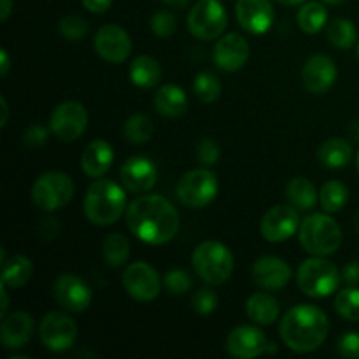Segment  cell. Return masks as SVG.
<instances>
[{
	"mask_svg": "<svg viewBox=\"0 0 359 359\" xmlns=\"http://www.w3.org/2000/svg\"><path fill=\"white\" fill-rule=\"evenodd\" d=\"M130 231L146 244L161 245L179 231V214L167 198L160 195H144L135 198L126 209Z\"/></svg>",
	"mask_w": 359,
	"mask_h": 359,
	"instance_id": "6da1fadb",
	"label": "cell"
},
{
	"mask_svg": "<svg viewBox=\"0 0 359 359\" xmlns=\"http://www.w3.org/2000/svg\"><path fill=\"white\" fill-rule=\"evenodd\" d=\"M280 339L294 353L319 349L330 332L328 316L314 305H297L280 321Z\"/></svg>",
	"mask_w": 359,
	"mask_h": 359,
	"instance_id": "7a4b0ae2",
	"label": "cell"
},
{
	"mask_svg": "<svg viewBox=\"0 0 359 359\" xmlns=\"http://www.w3.org/2000/svg\"><path fill=\"white\" fill-rule=\"evenodd\" d=\"M126 210V195L119 184L109 179H97L84 196V214L90 223L109 226L121 219Z\"/></svg>",
	"mask_w": 359,
	"mask_h": 359,
	"instance_id": "3957f363",
	"label": "cell"
},
{
	"mask_svg": "<svg viewBox=\"0 0 359 359\" xmlns=\"http://www.w3.org/2000/svg\"><path fill=\"white\" fill-rule=\"evenodd\" d=\"M191 265L196 276L210 286H221L233 273V255L224 244L207 241L196 245L191 255Z\"/></svg>",
	"mask_w": 359,
	"mask_h": 359,
	"instance_id": "277c9868",
	"label": "cell"
},
{
	"mask_svg": "<svg viewBox=\"0 0 359 359\" xmlns=\"http://www.w3.org/2000/svg\"><path fill=\"white\" fill-rule=\"evenodd\" d=\"M300 244L314 256L333 255L342 244L340 224L328 214H312L300 224Z\"/></svg>",
	"mask_w": 359,
	"mask_h": 359,
	"instance_id": "5b68a950",
	"label": "cell"
},
{
	"mask_svg": "<svg viewBox=\"0 0 359 359\" xmlns=\"http://www.w3.org/2000/svg\"><path fill=\"white\" fill-rule=\"evenodd\" d=\"M340 272L335 263L325 259V256L305 259L297 273V283L302 293L311 298H326L339 290Z\"/></svg>",
	"mask_w": 359,
	"mask_h": 359,
	"instance_id": "8992f818",
	"label": "cell"
},
{
	"mask_svg": "<svg viewBox=\"0 0 359 359\" xmlns=\"http://www.w3.org/2000/svg\"><path fill=\"white\" fill-rule=\"evenodd\" d=\"M74 196V181L63 172H46L39 175L32 188L35 207L44 212L63 209Z\"/></svg>",
	"mask_w": 359,
	"mask_h": 359,
	"instance_id": "52a82bcc",
	"label": "cell"
},
{
	"mask_svg": "<svg viewBox=\"0 0 359 359\" xmlns=\"http://www.w3.org/2000/svg\"><path fill=\"white\" fill-rule=\"evenodd\" d=\"M217 177L214 172L207 168H195V170L186 172L177 182V198L182 205L191 207V209H203L210 205L217 196Z\"/></svg>",
	"mask_w": 359,
	"mask_h": 359,
	"instance_id": "ba28073f",
	"label": "cell"
},
{
	"mask_svg": "<svg viewBox=\"0 0 359 359\" xmlns=\"http://www.w3.org/2000/svg\"><path fill=\"white\" fill-rule=\"evenodd\" d=\"M228 25L226 9L219 0H198L188 14V28L200 41L219 37Z\"/></svg>",
	"mask_w": 359,
	"mask_h": 359,
	"instance_id": "9c48e42d",
	"label": "cell"
},
{
	"mask_svg": "<svg viewBox=\"0 0 359 359\" xmlns=\"http://www.w3.org/2000/svg\"><path fill=\"white\" fill-rule=\"evenodd\" d=\"M88 128V111L83 104L69 100L55 107L49 118V130L63 142L77 140Z\"/></svg>",
	"mask_w": 359,
	"mask_h": 359,
	"instance_id": "30bf717a",
	"label": "cell"
},
{
	"mask_svg": "<svg viewBox=\"0 0 359 359\" xmlns=\"http://www.w3.org/2000/svg\"><path fill=\"white\" fill-rule=\"evenodd\" d=\"M39 339L46 349L65 353L77 339L76 321L63 312H49L39 326Z\"/></svg>",
	"mask_w": 359,
	"mask_h": 359,
	"instance_id": "8fae6325",
	"label": "cell"
},
{
	"mask_svg": "<svg viewBox=\"0 0 359 359\" xmlns=\"http://www.w3.org/2000/svg\"><path fill=\"white\" fill-rule=\"evenodd\" d=\"M123 286L133 300L153 302L160 294L161 280L149 263L135 262L126 266L123 273Z\"/></svg>",
	"mask_w": 359,
	"mask_h": 359,
	"instance_id": "7c38bea8",
	"label": "cell"
},
{
	"mask_svg": "<svg viewBox=\"0 0 359 359\" xmlns=\"http://www.w3.org/2000/svg\"><path fill=\"white\" fill-rule=\"evenodd\" d=\"M53 297L62 309L69 312H83L93 300L91 287L76 273H63L53 284Z\"/></svg>",
	"mask_w": 359,
	"mask_h": 359,
	"instance_id": "4fadbf2b",
	"label": "cell"
},
{
	"mask_svg": "<svg viewBox=\"0 0 359 359\" xmlns=\"http://www.w3.org/2000/svg\"><path fill=\"white\" fill-rule=\"evenodd\" d=\"M300 228V216L297 207L276 205L263 216L262 219V237L269 242H284L297 233Z\"/></svg>",
	"mask_w": 359,
	"mask_h": 359,
	"instance_id": "5bb4252c",
	"label": "cell"
},
{
	"mask_svg": "<svg viewBox=\"0 0 359 359\" xmlns=\"http://www.w3.org/2000/svg\"><path fill=\"white\" fill-rule=\"evenodd\" d=\"M95 51L109 63H123L132 53V41L125 28L118 25H105L93 39Z\"/></svg>",
	"mask_w": 359,
	"mask_h": 359,
	"instance_id": "9a60e30c",
	"label": "cell"
},
{
	"mask_svg": "<svg viewBox=\"0 0 359 359\" xmlns=\"http://www.w3.org/2000/svg\"><path fill=\"white\" fill-rule=\"evenodd\" d=\"M235 14L241 27L255 35L266 34L276 20V11L270 0H238Z\"/></svg>",
	"mask_w": 359,
	"mask_h": 359,
	"instance_id": "2e32d148",
	"label": "cell"
},
{
	"mask_svg": "<svg viewBox=\"0 0 359 359\" xmlns=\"http://www.w3.org/2000/svg\"><path fill=\"white\" fill-rule=\"evenodd\" d=\"M226 349L233 358L252 359L269 351V340L259 328L244 325L231 330L226 340Z\"/></svg>",
	"mask_w": 359,
	"mask_h": 359,
	"instance_id": "e0dca14e",
	"label": "cell"
},
{
	"mask_svg": "<svg viewBox=\"0 0 359 359\" xmlns=\"http://www.w3.org/2000/svg\"><path fill=\"white\" fill-rule=\"evenodd\" d=\"M290 265L277 256H263L252 265L251 279L258 287L266 291H279L291 280Z\"/></svg>",
	"mask_w": 359,
	"mask_h": 359,
	"instance_id": "ac0fdd59",
	"label": "cell"
},
{
	"mask_svg": "<svg viewBox=\"0 0 359 359\" xmlns=\"http://www.w3.org/2000/svg\"><path fill=\"white\" fill-rule=\"evenodd\" d=\"M339 70L335 62L326 55H314L305 62L302 79L305 88L314 95H323L335 84Z\"/></svg>",
	"mask_w": 359,
	"mask_h": 359,
	"instance_id": "d6986e66",
	"label": "cell"
},
{
	"mask_svg": "<svg viewBox=\"0 0 359 359\" xmlns=\"http://www.w3.org/2000/svg\"><path fill=\"white\" fill-rule=\"evenodd\" d=\"M119 177H121L123 186L130 193L149 191L156 184V165L149 158L132 156L123 163L121 170H119Z\"/></svg>",
	"mask_w": 359,
	"mask_h": 359,
	"instance_id": "ffe728a7",
	"label": "cell"
},
{
	"mask_svg": "<svg viewBox=\"0 0 359 359\" xmlns=\"http://www.w3.org/2000/svg\"><path fill=\"white\" fill-rule=\"evenodd\" d=\"M249 44L242 35L228 34L217 41L214 48V62L221 70L237 72L248 63Z\"/></svg>",
	"mask_w": 359,
	"mask_h": 359,
	"instance_id": "44dd1931",
	"label": "cell"
},
{
	"mask_svg": "<svg viewBox=\"0 0 359 359\" xmlns=\"http://www.w3.org/2000/svg\"><path fill=\"white\" fill-rule=\"evenodd\" d=\"M34 335V319L28 312L6 316L0 326V340L6 349H21Z\"/></svg>",
	"mask_w": 359,
	"mask_h": 359,
	"instance_id": "7402d4cb",
	"label": "cell"
},
{
	"mask_svg": "<svg viewBox=\"0 0 359 359\" xmlns=\"http://www.w3.org/2000/svg\"><path fill=\"white\" fill-rule=\"evenodd\" d=\"M114 161V151L112 146L105 140H93L84 147L81 154V168L88 177L98 179L107 174Z\"/></svg>",
	"mask_w": 359,
	"mask_h": 359,
	"instance_id": "603a6c76",
	"label": "cell"
},
{
	"mask_svg": "<svg viewBox=\"0 0 359 359\" xmlns=\"http://www.w3.org/2000/svg\"><path fill=\"white\" fill-rule=\"evenodd\" d=\"M154 109L165 118H181L188 109L186 91L179 88L177 84H165L154 95Z\"/></svg>",
	"mask_w": 359,
	"mask_h": 359,
	"instance_id": "cb8c5ba5",
	"label": "cell"
},
{
	"mask_svg": "<svg viewBox=\"0 0 359 359\" xmlns=\"http://www.w3.org/2000/svg\"><path fill=\"white\" fill-rule=\"evenodd\" d=\"M245 312H248L249 319L258 325L269 326L277 321L280 314L279 302L269 293H255L249 297L248 304H245Z\"/></svg>",
	"mask_w": 359,
	"mask_h": 359,
	"instance_id": "d4e9b609",
	"label": "cell"
},
{
	"mask_svg": "<svg viewBox=\"0 0 359 359\" xmlns=\"http://www.w3.org/2000/svg\"><path fill=\"white\" fill-rule=\"evenodd\" d=\"M161 65L151 56H137L130 65V79L139 88H154L161 81Z\"/></svg>",
	"mask_w": 359,
	"mask_h": 359,
	"instance_id": "484cf974",
	"label": "cell"
},
{
	"mask_svg": "<svg viewBox=\"0 0 359 359\" xmlns=\"http://www.w3.org/2000/svg\"><path fill=\"white\" fill-rule=\"evenodd\" d=\"M318 158L325 167L344 168L353 158V147L347 140L333 137V139L323 142V146L318 151Z\"/></svg>",
	"mask_w": 359,
	"mask_h": 359,
	"instance_id": "4316f807",
	"label": "cell"
},
{
	"mask_svg": "<svg viewBox=\"0 0 359 359\" xmlns=\"http://www.w3.org/2000/svg\"><path fill=\"white\" fill-rule=\"evenodd\" d=\"M34 266L27 256L16 255L9 259L2 262V284H6L11 290L25 286L30 280Z\"/></svg>",
	"mask_w": 359,
	"mask_h": 359,
	"instance_id": "83f0119b",
	"label": "cell"
},
{
	"mask_svg": "<svg viewBox=\"0 0 359 359\" xmlns=\"http://www.w3.org/2000/svg\"><path fill=\"white\" fill-rule=\"evenodd\" d=\"M286 196L298 210H311L318 203V189L305 177L291 179L286 186Z\"/></svg>",
	"mask_w": 359,
	"mask_h": 359,
	"instance_id": "f1b7e54d",
	"label": "cell"
},
{
	"mask_svg": "<svg viewBox=\"0 0 359 359\" xmlns=\"http://www.w3.org/2000/svg\"><path fill=\"white\" fill-rule=\"evenodd\" d=\"M328 21V11L321 2H307L298 11V27L309 35L319 34Z\"/></svg>",
	"mask_w": 359,
	"mask_h": 359,
	"instance_id": "f546056e",
	"label": "cell"
},
{
	"mask_svg": "<svg viewBox=\"0 0 359 359\" xmlns=\"http://www.w3.org/2000/svg\"><path fill=\"white\" fill-rule=\"evenodd\" d=\"M319 200H321V205L326 212H339L349 202V189L344 182L330 181L323 186Z\"/></svg>",
	"mask_w": 359,
	"mask_h": 359,
	"instance_id": "4dcf8cb0",
	"label": "cell"
},
{
	"mask_svg": "<svg viewBox=\"0 0 359 359\" xmlns=\"http://www.w3.org/2000/svg\"><path fill=\"white\" fill-rule=\"evenodd\" d=\"M326 37L332 42L335 48L340 49H351L354 44H356L358 39V30L354 27L353 21L349 20H335L328 25L326 28Z\"/></svg>",
	"mask_w": 359,
	"mask_h": 359,
	"instance_id": "1f68e13d",
	"label": "cell"
},
{
	"mask_svg": "<svg viewBox=\"0 0 359 359\" xmlns=\"http://www.w3.org/2000/svg\"><path fill=\"white\" fill-rule=\"evenodd\" d=\"M104 258L109 266H119L130 258V242L125 235L111 233L104 241Z\"/></svg>",
	"mask_w": 359,
	"mask_h": 359,
	"instance_id": "d6a6232c",
	"label": "cell"
},
{
	"mask_svg": "<svg viewBox=\"0 0 359 359\" xmlns=\"http://www.w3.org/2000/svg\"><path fill=\"white\" fill-rule=\"evenodd\" d=\"M154 135V125L149 116L133 114L125 125V137L132 144H144Z\"/></svg>",
	"mask_w": 359,
	"mask_h": 359,
	"instance_id": "836d02e7",
	"label": "cell"
},
{
	"mask_svg": "<svg viewBox=\"0 0 359 359\" xmlns=\"http://www.w3.org/2000/svg\"><path fill=\"white\" fill-rule=\"evenodd\" d=\"M193 90H195V95L203 104H212L219 98L221 91H223V84H221L219 77L214 76V74L202 72L195 77Z\"/></svg>",
	"mask_w": 359,
	"mask_h": 359,
	"instance_id": "e575fe53",
	"label": "cell"
},
{
	"mask_svg": "<svg viewBox=\"0 0 359 359\" xmlns=\"http://www.w3.org/2000/svg\"><path fill=\"white\" fill-rule=\"evenodd\" d=\"M335 311L346 321H359V287L349 286L339 291L335 298Z\"/></svg>",
	"mask_w": 359,
	"mask_h": 359,
	"instance_id": "d590c367",
	"label": "cell"
},
{
	"mask_svg": "<svg viewBox=\"0 0 359 359\" xmlns=\"http://www.w3.org/2000/svg\"><path fill=\"white\" fill-rule=\"evenodd\" d=\"M163 286L168 293L172 294H184L191 290L193 279L186 270L174 269L170 272L165 273L163 277Z\"/></svg>",
	"mask_w": 359,
	"mask_h": 359,
	"instance_id": "8d00e7d4",
	"label": "cell"
},
{
	"mask_svg": "<svg viewBox=\"0 0 359 359\" xmlns=\"http://www.w3.org/2000/svg\"><path fill=\"white\" fill-rule=\"evenodd\" d=\"M60 34L67 39V41H81V39L86 37L88 34V23L86 20H83L81 16L76 14H70V16L62 18L60 21Z\"/></svg>",
	"mask_w": 359,
	"mask_h": 359,
	"instance_id": "74e56055",
	"label": "cell"
},
{
	"mask_svg": "<svg viewBox=\"0 0 359 359\" xmlns=\"http://www.w3.org/2000/svg\"><path fill=\"white\" fill-rule=\"evenodd\" d=\"M151 30H153L156 37L167 39L174 35V32L177 30V20L168 11H160V13H156L151 18Z\"/></svg>",
	"mask_w": 359,
	"mask_h": 359,
	"instance_id": "f35d334b",
	"label": "cell"
},
{
	"mask_svg": "<svg viewBox=\"0 0 359 359\" xmlns=\"http://www.w3.org/2000/svg\"><path fill=\"white\" fill-rule=\"evenodd\" d=\"M217 304H219L217 294L212 290H209V287H202V290H198L193 294V309L202 316L212 314L217 309Z\"/></svg>",
	"mask_w": 359,
	"mask_h": 359,
	"instance_id": "ab89813d",
	"label": "cell"
},
{
	"mask_svg": "<svg viewBox=\"0 0 359 359\" xmlns=\"http://www.w3.org/2000/svg\"><path fill=\"white\" fill-rule=\"evenodd\" d=\"M219 146L212 139H202L196 144V158L203 167H212L219 161Z\"/></svg>",
	"mask_w": 359,
	"mask_h": 359,
	"instance_id": "60d3db41",
	"label": "cell"
},
{
	"mask_svg": "<svg viewBox=\"0 0 359 359\" xmlns=\"http://www.w3.org/2000/svg\"><path fill=\"white\" fill-rule=\"evenodd\" d=\"M340 356L349 359H359V333H344L339 340Z\"/></svg>",
	"mask_w": 359,
	"mask_h": 359,
	"instance_id": "b9f144b4",
	"label": "cell"
},
{
	"mask_svg": "<svg viewBox=\"0 0 359 359\" xmlns=\"http://www.w3.org/2000/svg\"><path fill=\"white\" fill-rule=\"evenodd\" d=\"M48 142V130L42 128V126L34 125L28 130H25L23 133V144L25 146L32 147V149H37V147L44 146Z\"/></svg>",
	"mask_w": 359,
	"mask_h": 359,
	"instance_id": "7bdbcfd3",
	"label": "cell"
},
{
	"mask_svg": "<svg viewBox=\"0 0 359 359\" xmlns=\"http://www.w3.org/2000/svg\"><path fill=\"white\" fill-rule=\"evenodd\" d=\"M342 280L349 286H359V263H349L342 272Z\"/></svg>",
	"mask_w": 359,
	"mask_h": 359,
	"instance_id": "ee69618b",
	"label": "cell"
},
{
	"mask_svg": "<svg viewBox=\"0 0 359 359\" xmlns=\"http://www.w3.org/2000/svg\"><path fill=\"white\" fill-rule=\"evenodd\" d=\"M81 2H83V6L86 7L90 13L95 14L105 13V11L112 6V0H81Z\"/></svg>",
	"mask_w": 359,
	"mask_h": 359,
	"instance_id": "f6af8a7d",
	"label": "cell"
},
{
	"mask_svg": "<svg viewBox=\"0 0 359 359\" xmlns=\"http://www.w3.org/2000/svg\"><path fill=\"white\" fill-rule=\"evenodd\" d=\"M9 67H11L9 55H7L6 49H0V74H2L4 77L7 76V72H9Z\"/></svg>",
	"mask_w": 359,
	"mask_h": 359,
	"instance_id": "bcb514c9",
	"label": "cell"
},
{
	"mask_svg": "<svg viewBox=\"0 0 359 359\" xmlns=\"http://www.w3.org/2000/svg\"><path fill=\"white\" fill-rule=\"evenodd\" d=\"M13 13V0H0V20L6 21Z\"/></svg>",
	"mask_w": 359,
	"mask_h": 359,
	"instance_id": "7dc6e473",
	"label": "cell"
},
{
	"mask_svg": "<svg viewBox=\"0 0 359 359\" xmlns=\"http://www.w3.org/2000/svg\"><path fill=\"white\" fill-rule=\"evenodd\" d=\"M0 294H2V307H0V316H2V318H6L7 307H9V297H7L6 284H0Z\"/></svg>",
	"mask_w": 359,
	"mask_h": 359,
	"instance_id": "c3c4849f",
	"label": "cell"
},
{
	"mask_svg": "<svg viewBox=\"0 0 359 359\" xmlns=\"http://www.w3.org/2000/svg\"><path fill=\"white\" fill-rule=\"evenodd\" d=\"M0 104H2V112H4L2 119H0V126L4 128V126H6V123H7V116H9V105H7V100L4 97L0 98Z\"/></svg>",
	"mask_w": 359,
	"mask_h": 359,
	"instance_id": "681fc988",
	"label": "cell"
},
{
	"mask_svg": "<svg viewBox=\"0 0 359 359\" xmlns=\"http://www.w3.org/2000/svg\"><path fill=\"white\" fill-rule=\"evenodd\" d=\"M349 133L353 137V140H356L359 144V119H354L353 123L349 125Z\"/></svg>",
	"mask_w": 359,
	"mask_h": 359,
	"instance_id": "f907efd6",
	"label": "cell"
},
{
	"mask_svg": "<svg viewBox=\"0 0 359 359\" xmlns=\"http://www.w3.org/2000/svg\"><path fill=\"white\" fill-rule=\"evenodd\" d=\"M163 4H167V6L174 7V9H182V7H186L189 4V0H161Z\"/></svg>",
	"mask_w": 359,
	"mask_h": 359,
	"instance_id": "816d5d0a",
	"label": "cell"
},
{
	"mask_svg": "<svg viewBox=\"0 0 359 359\" xmlns=\"http://www.w3.org/2000/svg\"><path fill=\"white\" fill-rule=\"evenodd\" d=\"M277 2L284 4V6H297V4L305 2V0H277Z\"/></svg>",
	"mask_w": 359,
	"mask_h": 359,
	"instance_id": "f5cc1de1",
	"label": "cell"
},
{
	"mask_svg": "<svg viewBox=\"0 0 359 359\" xmlns=\"http://www.w3.org/2000/svg\"><path fill=\"white\" fill-rule=\"evenodd\" d=\"M323 2H326V4H342L344 0H323Z\"/></svg>",
	"mask_w": 359,
	"mask_h": 359,
	"instance_id": "db71d44e",
	"label": "cell"
},
{
	"mask_svg": "<svg viewBox=\"0 0 359 359\" xmlns=\"http://www.w3.org/2000/svg\"><path fill=\"white\" fill-rule=\"evenodd\" d=\"M356 230L359 231V210H358V214H356Z\"/></svg>",
	"mask_w": 359,
	"mask_h": 359,
	"instance_id": "11a10c76",
	"label": "cell"
},
{
	"mask_svg": "<svg viewBox=\"0 0 359 359\" xmlns=\"http://www.w3.org/2000/svg\"><path fill=\"white\" fill-rule=\"evenodd\" d=\"M356 53H358V58H359V42H358V49H356Z\"/></svg>",
	"mask_w": 359,
	"mask_h": 359,
	"instance_id": "9f6ffc18",
	"label": "cell"
},
{
	"mask_svg": "<svg viewBox=\"0 0 359 359\" xmlns=\"http://www.w3.org/2000/svg\"><path fill=\"white\" fill-rule=\"evenodd\" d=\"M356 165H358V172H359V154H358V163Z\"/></svg>",
	"mask_w": 359,
	"mask_h": 359,
	"instance_id": "6f0895ef",
	"label": "cell"
}]
</instances>
